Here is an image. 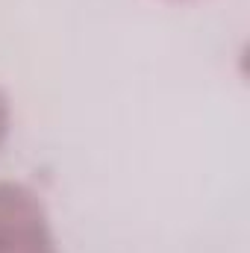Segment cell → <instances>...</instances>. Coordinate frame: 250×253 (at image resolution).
Here are the masks:
<instances>
[{"instance_id": "6da1fadb", "label": "cell", "mask_w": 250, "mask_h": 253, "mask_svg": "<svg viewBox=\"0 0 250 253\" xmlns=\"http://www.w3.org/2000/svg\"><path fill=\"white\" fill-rule=\"evenodd\" d=\"M0 253H56L39 194L21 183H0Z\"/></svg>"}, {"instance_id": "7a4b0ae2", "label": "cell", "mask_w": 250, "mask_h": 253, "mask_svg": "<svg viewBox=\"0 0 250 253\" xmlns=\"http://www.w3.org/2000/svg\"><path fill=\"white\" fill-rule=\"evenodd\" d=\"M6 129H9V100H6V94L0 91V144H3V138H6Z\"/></svg>"}]
</instances>
